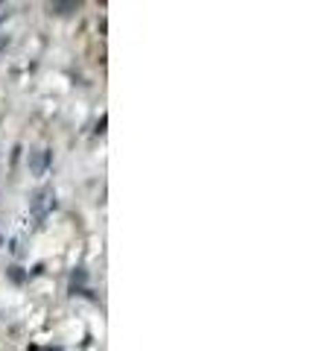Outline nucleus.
Instances as JSON below:
<instances>
[{"instance_id":"f257e3e1","label":"nucleus","mask_w":333,"mask_h":351,"mask_svg":"<svg viewBox=\"0 0 333 351\" xmlns=\"http://www.w3.org/2000/svg\"><path fill=\"white\" fill-rule=\"evenodd\" d=\"M53 208H56V193H53V191H41V193L36 196V202H32V211H36L38 219L47 217Z\"/></svg>"}]
</instances>
